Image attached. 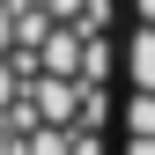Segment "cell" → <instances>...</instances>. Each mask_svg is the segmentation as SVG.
<instances>
[{
	"label": "cell",
	"mask_w": 155,
	"mask_h": 155,
	"mask_svg": "<svg viewBox=\"0 0 155 155\" xmlns=\"http://www.w3.org/2000/svg\"><path fill=\"white\" fill-rule=\"evenodd\" d=\"M133 89H148V96H155V22L133 30Z\"/></svg>",
	"instance_id": "1"
},
{
	"label": "cell",
	"mask_w": 155,
	"mask_h": 155,
	"mask_svg": "<svg viewBox=\"0 0 155 155\" xmlns=\"http://www.w3.org/2000/svg\"><path fill=\"white\" fill-rule=\"evenodd\" d=\"M126 126H133V133H155V96H148V89H133V104H126Z\"/></svg>",
	"instance_id": "2"
},
{
	"label": "cell",
	"mask_w": 155,
	"mask_h": 155,
	"mask_svg": "<svg viewBox=\"0 0 155 155\" xmlns=\"http://www.w3.org/2000/svg\"><path fill=\"white\" fill-rule=\"evenodd\" d=\"M8 111H15V67L0 59V118H8Z\"/></svg>",
	"instance_id": "3"
},
{
	"label": "cell",
	"mask_w": 155,
	"mask_h": 155,
	"mask_svg": "<svg viewBox=\"0 0 155 155\" xmlns=\"http://www.w3.org/2000/svg\"><path fill=\"white\" fill-rule=\"evenodd\" d=\"M126 155H155V133H133V140H126Z\"/></svg>",
	"instance_id": "4"
},
{
	"label": "cell",
	"mask_w": 155,
	"mask_h": 155,
	"mask_svg": "<svg viewBox=\"0 0 155 155\" xmlns=\"http://www.w3.org/2000/svg\"><path fill=\"white\" fill-rule=\"evenodd\" d=\"M133 8H140V22H155V0H133Z\"/></svg>",
	"instance_id": "5"
},
{
	"label": "cell",
	"mask_w": 155,
	"mask_h": 155,
	"mask_svg": "<svg viewBox=\"0 0 155 155\" xmlns=\"http://www.w3.org/2000/svg\"><path fill=\"white\" fill-rule=\"evenodd\" d=\"M0 155H15V140H8V126H0Z\"/></svg>",
	"instance_id": "6"
}]
</instances>
